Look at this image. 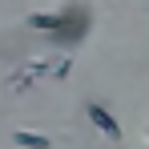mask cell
<instances>
[{
    "instance_id": "1",
    "label": "cell",
    "mask_w": 149,
    "mask_h": 149,
    "mask_svg": "<svg viewBox=\"0 0 149 149\" xmlns=\"http://www.w3.org/2000/svg\"><path fill=\"white\" fill-rule=\"evenodd\" d=\"M85 32H89V12L73 4V8H65V12H61V20H56V28H52L49 36L56 40V45H65V49H69V45H77Z\"/></svg>"
},
{
    "instance_id": "2",
    "label": "cell",
    "mask_w": 149,
    "mask_h": 149,
    "mask_svg": "<svg viewBox=\"0 0 149 149\" xmlns=\"http://www.w3.org/2000/svg\"><path fill=\"white\" fill-rule=\"evenodd\" d=\"M89 121L97 125V129L105 133V137H109V141H121V121H117V117H113V113H109L105 105L89 101Z\"/></svg>"
},
{
    "instance_id": "3",
    "label": "cell",
    "mask_w": 149,
    "mask_h": 149,
    "mask_svg": "<svg viewBox=\"0 0 149 149\" xmlns=\"http://www.w3.org/2000/svg\"><path fill=\"white\" fill-rule=\"evenodd\" d=\"M12 141L20 149H52V141L45 137V133H32V129H16L12 133Z\"/></svg>"
},
{
    "instance_id": "4",
    "label": "cell",
    "mask_w": 149,
    "mask_h": 149,
    "mask_svg": "<svg viewBox=\"0 0 149 149\" xmlns=\"http://www.w3.org/2000/svg\"><path fill=\"white\" fill-rule=\"evenodd\" d=\"M61 20V12H32L28 16V28H36V32H52Z\"/></svg>"
},
{
    "instance_id": "5",
    "label": "cell",
    "mask_w": 149,
    "mask_h": 149,
    "mask_svg": "<svg viewBox=\"0 0 149 149\" xmlns=\"http://www.w3.org/2000/svg\"><path fill=\"white\" fill-rule=\"evenodd\" d=\"M69 73H73V56H69V52H65L61 61H52V65H49V77H52V81H65Z\"/></svg>"
},
{
    "instance_id": "6",
    "label": "cell",
    "mask_w": 149,
    "mask_h": 149,
    "mask_svg": "<svg viewBox=\"0 0 149 149\" xmlns=\"http://www.w3.org/2000/svg\"><path fill=\"white\" fill-rule=\"evenodd\" d=\"M145 137H149V129H145Z\"/></svg>"
}]
</instances>
